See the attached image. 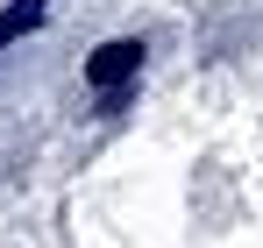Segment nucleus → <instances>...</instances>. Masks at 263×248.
Instances as JSON below:
<instances>
[{
	"mask_svg": "<svg viewBox=\"0 0 263 248\" xmlns=\"http://www.w3.org/2000/svg\"><path fill=\"white\" fill-rule=\"evenodd\" d=\"M142 71V43H107L86 57V85L92 92H128V78Z\"/></svg>",
	"mask_w": 263,
	"mask_h": 248,
	"instance_id": "1",
	"label": "nucleus"
},
{
	"mask_svg": "<svg viewBox=\"0 0 263 248\" xmlns=\"http://www.w3.org/2000/svg\"><path fill=\"white\" fill-rule=\"evenodd\" d=\"M29 29H43V0H14V7L0 14V50H7L14 36H29Z\"/></svg>",
	"mask_w": 263,
	"mask_h": 248,
	"instance_id": "2",
	"label": "nucleus"
}]
</instances>
